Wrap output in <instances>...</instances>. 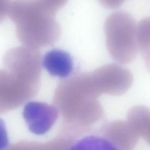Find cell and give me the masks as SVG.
Here are the masks:
<instances>
[{
  "instance_id": "cell-1",
  "label": "cell",
  "mask_w": 150,
  "mask_h": 150,
  "mask_svg": "<svg viewBox=\"0 0 150 150\" xmlns=\"http://www.w3.org/2000/svg\"><path fill=\"white\" fill-rule=\"evenodd\" d=\"M0 69V112L16 108L37 95L42 73L38 49L18 47L6 52Z\"/></svg>"
},
{
  "instance_id": "cell-2",
  "label": "cell",
  "mask_w": 150,
  "mask_h": 150,
  "mask_svg": "<svg viewBox=\"0 0 150 150\" xmlns=\"http://www.w3.org/2000/svg\"><path fill=\"white\" fill-rule=\"evenodd\" d=\"M55 14L38 0H12L8 17L23 46L38 49L53 45L60 37Z\"/></svg>"
},
{
  "instance_id": "cell-3",
  "label": "cell",
  "mask_w": 150,
  "mask_h": 150,
  "mask_svg": "<svg viewBox=\"0 0 150 150\" xmlns=\"http://www.w3.org/2000/svg\"><path fill=\"white\" fill-rule=\"evenodd\" d=\"M108 50L118 63L127 64L136 58L138 47L137 24L134 18L124 11L113 12L104 25Z\"/></svg>"
},
{
  "instance_id": "cell-4",
  "label": "cell",
  "mask_w": 150,
  "mask_h": 150,
  "mask_svg": "<svg viewBox=\"0 0 150 150\" xmlns=\"http://www.w3.org/2000/svg\"><path fill=\"white\" fill-rule=\"evenodd\" d=\"M53 102L62 115L85 118L102 107L98 98L87 89L81 73L61 82L55 89Z\"/></svg>"
},
{
  "instance_id": "cell-5",
  "label": "cell",
  "mask_w": 150,
  "mask_h": 150,
  "mask_svg": "<svg viewBox=\"0 0 150 150\" xmlns=\"http://www.w3.org/2000/svg\"><path fill=\"white\" fill-rule=\"evenodd\" d=\"M54 106L44 102L30 101L25 105L23 116L28 129L37 135H43L52 128L59 117Z\"/></svg>"
},
{
  "instance_id": "cell-6",
  "label": "cell",
  "mask_w": 150,
  "mask_h": 150,
  "mask_svg": "<svg viewBox=\"0 0 150 150\" xmlns=\"http://www.w3.org/2000/svg\"><path fill=\"white\" fill-rule=\"evenodd\" d=\"M42 63L51 76L61 78L67 77L74 69V62L71 55L60 49H53L46 53Z\"/></svg>"
},
{
  "instance_id": "cell-7",
  "label": "cell",
  "mask_w": 150,
  "mask_h": 150,
  "mask_svg": "<svg viewBox=\"0 0 150 150\" xmlns=\"http://www.w3.org/2000/svg\"><path fill=\"white\" fill-rule=\"evenodd\" d=\"M115 132L113 142L120 150H133L140 137L128 122L117 121L112 124Z\"/></svg>"
},
{
  "instance_id": "cell-8",
  "label": "cell",
  "mask_w": 150,
  "mask_h": 150,
  "mask_svg": "<svg viewBox=\"0 0 150 150\" xmlns=\"http://www.w3.org/2000/svg\"><path fill=\"white\" fill-rule=\"evenodd\" d=\"M128 120L140 137L150 146V109L144 105H137L129 112Z\"/></svg>"
},
{
  "instance_id": "cell-9",
  "label": "cell",
  "mask_w": 150,
  "mask_h": 150,
  "mask_svg": "<svg viewBox=\"0 0 150 150\" xmlns=\"http://www.w3.org/2000/svg\"><path fill=\"white\" fill-rule=\"evenodd\" d=\"M69 150H120L112 142L102 137L90 135L75 143Z\"/></svg>"
},
{
  "instance_id": "cell-10",
  "label": "cell",
  "mask_w": 150,
  "mask_h": 150,
  "mask_svg": "<svg viewBox=\"0 0 150 150\" xmlns=\"http://www.w3.org/2000/svg\"><path fill=\"white\" fill-rule=\"evenodd\" d=\"M9 144L8 136L6 125L3 120L0 118V150H5Z\"/></svg>"
},
{
  "instance_id": "cell-11",
  "label": "cell",
  "mask_w": 150,
  "mask_h": 150,
  "mask_svg": "<svg viewBox=\"0 0 150 150\" xmlns=\"http://www.w3.org/2000/svg\"><path fill=\"white\" fill-rule=\"evenodd\" d=\"M47 8L56 13L63 7L68 0H38Z\"/></svg>"
},
{
  "instance_id": "cell-12",
  "label": "cell",
  "mask_w": 150,
  "mask_h": 150,
  "mask_svg": "<svg viewBox=\"0 0 150 150\" xmlns=\"http://www.w3.org/2000/svg\"><path fill=\"white\" fill-rule=\"evenodd\" d=\"M11 1L12 0H0V24L8 16Z\"/></svg>"
},
{
  "instance_id": "cell-13",
  "label": "cell",
  "mask_w": 150,
  "mask_h": 150,
  "mask_svg": "<svg viewBox=\"0 0 150 150\" xmlns=\"http://www.w3.org/2000/svg\"><path fill=\"white\" fill-rule=\"evenodd\" d=\"M127 0H98L100 4L108 9H116L120 8Z\"/></svg>"
},
{
  "instance_id": "cell-14",
  "label": "cell",
  "mask_w": 150,
  "mask_h": 150,
  "mask_svg": "<svg viewBox=\"0 0 150 150\" xmlns=\"http://www.w3.org/2000/svg\"><path fill=\"white\" fill-rule=\"evenodd\" d=\"M140 51L142 55L146 68L150 73V44L140 50Z\"/></svg>"
}]
</instances>
